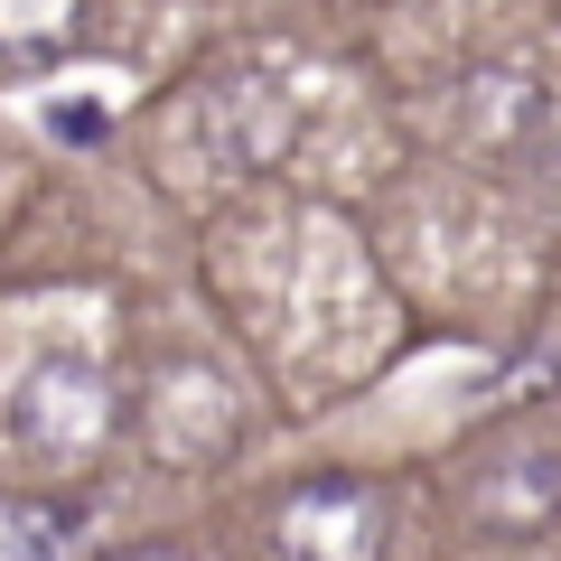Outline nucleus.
<instances>
[{
  "instance_id": "obj_1",
  "label": "nucleus",
  "mask_w": 561,
  "mask_h": 561,
  "mask_svg": "<svg viewBox=\"0 0 561 561\" xmlns=\"http://www.w3.org/2000/svg\"><path fill=\"white\" fill-rule=\"evenodd\" d=\"M10 421H20L28 459L84 468V459H103V449H113L122 393H113V375H103V365H84V356H38V365L20 375V393H10Z\"/></svg>"
},
{
  "instance_id": "obj_2",
  "label": "nucleus",
  "mask_w": 561,
  "mask_h": 561,
  "mask_svg": "<svg viewBox=\"0 0 561 561\" xmlns=\"http://www.w3.org/2000/svg\"><path fill=\"white\" fill-rule=\"evenodd\" d=\"M272 552H280V561H375V552H383V505H375V486H356V478H309L300 496L280 505Z\"/></svg>"
},
{
  "instance_id": "obj_3",
  "label": "nucleus",
  "mask_w": 561,
  "mask_h": 561,
  "mask_svg": "<svg viewBox=\"0 0 561 561\" xmlns=\"http://www.w3.org/2000/svg\"><path fill=\"white\" fill-rule=\"evenodd\" d=\"M225 440H234V393H225V375L169 365L160 393H150V449H160L169 468H206Z\"/></svg>"
},
{
  "instance_id": "obj_4",
  "label": "nucleus",
  "mask_w": 561,
  "mask_h": 561,
  "mask_svg": "<svg viewBox=\"0 0 561 561\" xmlns=\"http://www.w3.org/2000/svg\"><path fill=\"white\" fill-rule=\"evenodd\" d=\"M468 515H478V534H496V542L552 534V515H561V449H505L496 468H478Z\"/></svg>"
},
{
  "instance_id": "obj_5",
  "label": "nucleus",
  "mask_w": 561,
  "mask_h": 561,
  "mask_svg": "<svg viewBox=\"0 0 561 561\" xmlns=\"http://www.w3.org/2000/svg\"><path fill=\"white\" fill-rule=\"evenodd\" d=\"M76 20H84V0H0V57H20V66L66 57Z\"/></svg>"
},
{
  "instance_id": "obj_6",
  "label": "nucleus",
  "mask_w": 561,
  "mask_h": 561,
  "mask_svg": "<svg viewBox=\"0 0 561 561\" xmlns=\"http://www.w3.org/2000/svg\"><path fill=\"white\" fill-rule=\"evenodd\" d=\"M113 561H187V552H169V542H131V552H113Z\"/></svg>"
}]
</instances>
